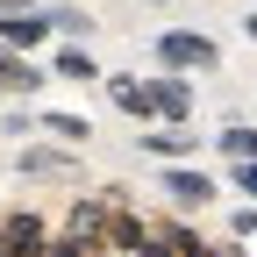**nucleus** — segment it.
I'll return each mask as SVG.
<instances>
[{
  "instance_id": "nucleus-1",
  "label": "nucleus",
  "mask_w": 257,
  "mask_h": 257,
  "mask_svg": "<svg viewBox=\"0 0 257 257\" xmlns=\"http://www.w3.org/2000/svg\"><path fill=\"white\" fill-rule=\"evenodd\" d=\"M157 64H165V72H221V43L214 36H200V29H157Z\"/></svg>"
},
{
  "instance_id": "nucleus-9",
  "label": "nucleus",
  "mask_w": 257,
  "mask_h": 257,
  "mask_svg": "<svg viewBox=\"0 0 257 257\" xmlns=\"http://www.w3.org/2000/svg\"><path fill=\"white\" fill-rule=\"evenodd\" d=\"M0 43H15V50L57 43V36H50V15H43V8H8V15H0Z\"/></svg>"
},
{
  "instance_id": "nucleus-14",
  "label": "nucleus",
  "mask_w": 257,
  "mask_h": 257,
  "mask_svg": "<svg viewBox=\"0 0 257 257\" xmlns=\"http://www.w3.org/2000/svg\"><path fill=\"white\" fill-rule=\"evenodd\" d=\"M36 136L79 150V143H93V121H86V114H64V107H43V114H36Z\"/></svg>"
},
{
  "instance_id": "nucleus-17",
  "label": "nucleus",
  "mask_w": 257,
  "mask_h": 257,
  "mask_svg": "<svg viewBox=\"0 0 257 257\" xmlns=\"http://www.w3.org/2000/svg\"><path fill=\"white\" fill-rule=\"evenodd\" d=\"M229 186L243 193V200H257V157H250V165H229Z\"/></svg>"
},
{
  "instance_id": "nucleus-4",
  "label": "nucleus",
  "mask_w": 257,
  "mask_h": 257,
  "mask_svg": "<svg viewBox=\"0 0 257 257\" xmlns=\"http://www.w3.org/2000/svg\"><path fill=\"white\" fill-rule=\"evenodd\" d=\"M157 193H165V207L172 214H200V207H214V179L207 172H193V165H165V172H157Z\"/></svg>"
},
{
  "instance_id": "nucleus-7",
  "label": "nucleus",
  "mask_w": 257,
  "mask_h": 257,
  "mask_svg": "<svg viewBox=\"0 0 257 257\" xmlns=\"http://www.w3.org/2000/svg\"><path fill=\"white\" fill-rule=\"evenodd\" d=\"M150 136H136L143 143V157H165V165H186L193 150H200V136H193V121H143Z\"/></svg>"
},
{
  "instance_id": "nucleus-2",
  "label": "nucleus",
  "mask_w": 257,
  "mask_h": 257,
  "mask_svg": "<svg viewBox=\"0 0 257 257\" xmlns=\"http://www.w3.org/2000/svg\"><path fill=\"white\" fill-rule=\"evenodd\" d=\"M114 200H128V186H100V193H72V207H64L57 236H79V243H93V250H100V243H107V214H114Z\"/></svg>"
},
{
  "instance_id": "nucleus-13",
  "label": "nucleus",
  "mask_w": 257,
  "mask_h": 257,
  "mask_svg": "<svg viewBox=\"0 0 257 257\" xmlns=\"http://www.w3.org/2000/svg\"><path fill=\"white\" fill-rule=\"evenodd\" d=\"M43 15H50V36H64V43H93V29H100L79 0H43Z\"/></svg>"
},
{
  "instance_id": "nucleus-12",
  "label": "nucleus",
  "mask_w": 257,
  "mask_h": 257,
  "mask_svg": "<svg viewBox=\"0 0 257 257\" xmlns=\"http://www.w3.org/2000/svg\"><path fill=\"white\" fill-rule=\"evenodd\" d=\"M150 243V221L128 207V200H114V214H107V250H121V257H136Z\"/></svg>"
},
{
  "instance_id": "nucleus-8",
  "label": "nucleus",
  "mask_w": 257,
  "mask_h": 257,
  "mask_svg": "<svg viewBox=\"0 0 257 257\" xmlns=\"http://www.w3.org/2000/svg\"><path fill=\"white\" fill-rule=\"evenodd\" d=\"M150 107H157V121H193V72H157Z\"/></svg>"
},
{
  "instance_id": "nucleus-6",
  "label": "nucleus",
  "mask_w": 257,
  "mask_h": 257,
  "mask_svg": "<svg viewBox=\"0 0 257 257\" xmlns=\"http://www.w3.org/2000/svg\"><path fill=\"white\" fill-rule=\"evenodd\" d=\"M43 86H50V64H36V50L0 43V100H36Z\"/></svg>"
},
{
  "instance_id": "nucleus-3",
  "label": "nucleus",
  "mask_w": 257,
  "mask_h": 257,
  "mask_svg": "<svg viewBox=\"0 0 257 257\" xmlns=\"http://www.w3.org/2000/svg\"><path fill=\"white\" fill-rule=\"evenodd\" d=\"M50 236H57V221L43 207H0V250L8 257H43Z\"/></svg>"
},
{
  "instance_id": "nucleus-15",
  "label": "nucleus",
  "mask_w": 257,
  "mask_h": 257,
  "mask_svg": "<svg viewBox=\"0 0 257 257\" xmlns=\"http://www.w3.org/2000/svg\"><path fill=\"white\" fill-rule=\"evenodd\" d=\"M214 157H221V165H250V157H257V128L250 121H229L214 136Z\"/></svg>"
},
{
  "instance_id": "nucleus-10",
  "label": "nucleus",
  "mask_w": 257,
  "mask_h": 257,
  "mask_svg": "<svg viewBox=\"0 0 257 257\" xmlns=\"http://www.w3.org/2000/svg\"><path fill=\"white\" fill-rule=\"evenodd\" d=\"M100 86H107V100H114L128 121H157V107H150V79H136V72H107Z\"/></svg>"
},
{
  "instance_id": "nucleus-18",
  "label": "nucleus",
  "mask_w": 257,
  "mask_h": 257,
  "mask_svg": "<svg viewBox=\"0 0 257 257\" xmlns=\"http://www.w3.org/2000/svg\"><path fill=\"white\" fill-rule=\"evenodd\" d=\"M8 8H43V0H0V15H8Z\"/></svg>"
},
{
  "instance_id": "nucleus-11",
  "label": "nucleus",
  "mask_w": 257,
  "mask_h": 257,
  "mask_svg": "<svg viewBox=\"0 0 257 257\" xmlns=\"http://www.w3.org/2000/svg\"><path fill=\"white\" fill-rule=\"evenodd\" d=\"M50 79L100 86V64H93V50H86V43H64V36H57V50H50Z\"/></svg>"
},
{
  "instance_id": "nucleus-5",
  "label": "nucleus",
  "mask_w": 257,
  "mask_h": 257,
  "mask_svg": "<svg viewBox=\"0 0 257 257\" xmlns=\"http://www.w3.org/2000/svg\"><path fill=\"white\" fill-rule=\"evenodd\" d=\"M15 172L22 179H43V186H64V179H79V150L72 143H22L15 150Z\"/></svg>"
},
{
  "instance_id": "nucleus-19",
  "label": "nucleus",
  "mask_w": 257,
  "mask_h": 257,
  "mask_svg": "<svg viewBox=\"0 0 257 257\" xmlns=\"http://www.w3.org/2000/svg\"><path fill=\"white\" fill-rule=\"evenodd\" d=\"M243 36H250V43H257V15H250V22H243Z\"/></svg>"
},
{
  "instance_id": "nucleus-16",
  "label": "nucleus",
  "mask_w": 257,
  "mask_h": 257,
  "mask_svg": "<svg viewBox=\"0 0 257 257\" xmlns=\"http://www.w3.org/2000/svg\"><path fill=\"white\" fill-rule=\"evenodd\" d=\"M0 136H36V114H29V107H8V114H0Z\"/></svg>"
},
{
  "instance_id": "nucleus-20",
  "label": "nucleus",
  "mask_w": 257,
  "mask_h": 257,
  "mask_svg": "<svg viewBox=\"0 0 257 257\" xmlns=\"http://www.w3.org/2000/svg\"><path fill=\"white\" fill-rule=\"evenodd\" d=\"M150 8H165V0H150Z\"/></svg>"
}]
</instances>
